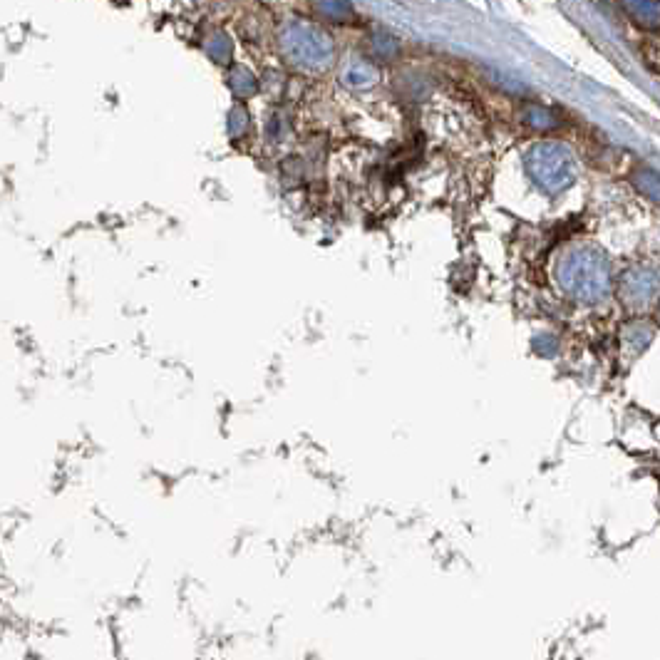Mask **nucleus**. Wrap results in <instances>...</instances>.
Instances as JSON below:
<instances>
[{
	"instance_id": "obj_6",
	"label": "nucleus",
	"mask_w": 660,
	"mask_h": 660,
	"mask_svg": "<svg viewBox=\"0 0 660 660\" xmlns=\"http://www.w3.org/2000/svg\"><path fill=\"white\" fill-rule=\"evenodd\" d=\"M229 85L231 90H234V95L241 97V100H249V97H254L256 90H259V80H256L254 72L244 65H236L234 70H231Z\"/></svg>"
},
{
	"instance_id": "obj_8",
	"label": "nucleus",
	"mask_w": 660,
	"mask_h": 660,
	"mask_svg": "<svg viewBox=\"0 0 660 660\" xmlns=\"http://www.w3.org/2000/svg\"><path fill=\"white\" fill-rule=\"evenodd\" d=\"M226 127H229V134L234 139H239V137H244L246 132H249V127H251V115H249V110H246L244 105H236L234 110L229 112V122H226Z\"/></svg>"
},
{
	"instance_id": "obj_3",
	"label": "nucleus",
	"mask_w": 660,
	"mask_h": 660,
	"mask_svg": "<svg viewBox=\"0 0 660 660\" xmlns=\"http://www.w3.org/2000/svg\"><path fill=\"white\" fill-rule=\"evenodd\" d=\"M527 169L544 192L559 194L576 182V159L566 144L539 142L529 149Z\"/></svg>"
},
{
	"instance_id": "obj_1",
	"label": "nucleus",
	"mask_w": 660,
	"mask_h": 660,
	"mask_svg": "<svg viewBox=\"0 0 660 660\" xmlns=\"http://www.w3.org/2000/svg\"><path fill=\"white\" fill-rule=\"evenodd\" d=\"M281 50L301 70H326L335 58V45L323 28L311 20H288L281 28Z\"/></svg>"
},
{
	"instance_id": "obj_5",
	"label": "nucleus",
	"mask_w": 660,
	"mask_h": 660,
	"mask_svg": "<svg viewBox=\"0 0 660 660\" xmlns=\"http://www.w3.org/2000/svg\"><path fill=\"white\" fill-rule=\"evenodd\" d=\"M204 53L214 60L216 65H229L234 60V43L226 33H211L204 40Z\"/></svg>"
},
{
	"instance_id": "obj_9",
	"label": "nucleus",
	"mask_w": 660,
	"mask_h": 660,
	"mask_svg": "<svg viewBox=\"0 0 660 660\" xmlns=\"http://www.w3.org/2000/svg\"><path fill=\"white\" fill-rule=\"evenodd\" d=\"M316 13H321L323 18H328V20L345 23V20L353 18L355 8L350 3H316Z\"/></svg>"
},
{
	"instance_id": "obj_4",
	"label": "nucleus",
	"mask_w": 660,
	"mask_h": 660,
	"mask_svg": "<svg viewBox=\"0 0 660 660\" xmlns=\"http://www.w3.org/2000/svg\"><path fill=\"white\" fill-rule=\"evenodd\" d=\"M340 82H343L348 90H368V87H373L375 82H378V70L365 58L353 55V58L345 60L343 67H340Z\"/></svg>"
},
{
	"instance_id": "obj_7",
	"label": "nucleus",
	"mask_w": 660,
	"mask_h": 660,
	"mask_svg": "<svg viewBox=\"0 0 660 660\" xmlns=\"http://www.w3.org/2000/svg\"><path fill=\"white\" fill-rule=\"evenodd\" d=\"M370 45H373V53L378 55V58H383V60H393L397 55V50H400V43H397L395 35L385 33V30H378V33H373V38H370Z\"/></svg>"
},
{
	"instance_id": "obj_2",
	"label": "nucleus",
	"mask_w": 660,
	"mask_h": 660,
	"mask_svg": "<svg viewBox=\"0 0 660 660\" xmlns=\"http://www.w3.org/2000/svg\"><path fill=\"white\" fill-rule=\"evenodd\" d=\"M559 281L566 291L581 301H598L611 286L608 264L601 254L591 249L571 251L559 266Z\"/></svg>"
}]
</instances>
